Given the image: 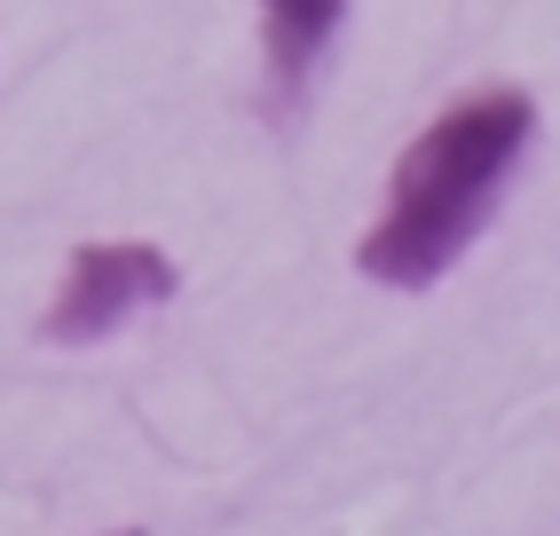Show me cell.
<instances>
[{"label":"cell","instance_id":"1","mask_svg":"<svg viewBox=\"0 0 560 536\" xmlns=\"http://www.w3.org/2000/svg\"><path fill=\"white\" fill-rule=\"evenodd\" d=\"M537 142V95L529 88H474L451 110L402 142V159L387 174V198L355 237V268L371 284L427 292L474 253V237L490 229L505 182L521 174Z\"/></svg>","mask_w":560,"mask_h":536},{"label":"cell","instance_id":"2","mask_svg":"<svg viewBox=\"0 0 560 536\" xmlns=\"http://www.w3.org/2000/svg\"><path fill=\"white\" fill-rule=\"evenodd\" d=\"M182 292V260L151 237H88L71 245L63 277L40 308V339L48 348H95V339L127 331L142 316H159Z\"/></svg>","mask_w":560,"mask_h":536},{"label":"cell","instance_id":"3","mask_svg":"<svg viewBox=\"0 0 560 536\" xmlns=\"http://www.w3.org/2000/svg\"><path fill=\"white\" fill-rule=\"evenodd\" d=\"M340 24H348V9H340V0H277V9L260 16L269 95H277V110H284V119L301 110V95H308V71L324 63V48H331V40H340Z\"/></svg>","mask_w":560,"mask_h":536},{"label":"cell","instance_id":"4","mask_svg":"<svg viewBox=\"0 0 560 536\" xmlns=\"http://www.w3.org/2000/svg\"><path fill=\"white\" fill-rule=\"evenodd\" d=\"M95 536H151V528H95Z\"/></svg>","mask_w":560,"mask_h":536}]
</instances>
